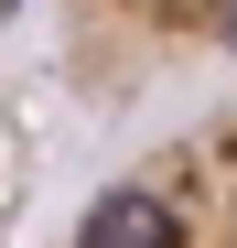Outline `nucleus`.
<instances>
[{"instance_id":"f03ea898","label":"nucleus","mask_w":237,"mask_h":248,"mask_svg":"<svg viewBox=\"0 0 237 248\" xmlns=\"http://www.w3.org/2000/svg\"><path fill=\"white\" fill-rule=\"evenodd\" d=\"M54 32L87 97H140L205 54H237V0H54Z\"/></svg>"},{"instance_id":"f257e3e1","label":"nucleus","mask_w":237,"mask_h":248,"mask_svg":"<svg viewBox=\"0 0 237 248\" xmlns=\"http://www.w3.org/2000/svg\"><path fill=\"white\" fill-rule=\"evenodd\" d=\"M54 248H237V108H205L118 162Z\"/></svg>"}]
</instances>
